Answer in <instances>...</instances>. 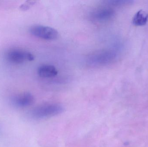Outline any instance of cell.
<instances>
[{
	"instance_id": "obj_6",
	"label": "cell",
	"mask_w": 148,
	"mask_h": 147,
	"mask_svg": "<svg viewBox=\"0 0 148 147\" xmlns=\"http://www.w3.org/2000/svg\"><path fill=\"white\" fill-rule=\"evenodd\" d=\"M34 96L29 92H24L14 96L11 100L12 104L17 108H25L33 104Z\"/></svg>"
},
{
	"instance_id": "obj_5",
	"label": "cell",
	"mask_w": 148,
	"mask_h": 147,
	"mask_svg": "<svg viewBox=\"0 0 148 147\" xmlns=\"http://www.w3.org/2000/svg\"><path fill=\"white\" fill-rule=\"evenodd\" d=\"M113 9L108 7H102L94 10L90 14V18L96 22H104L111 19L114 16Z\"/></svg>"
},
{
	"instance_id": "obj_7",
	"label": "cell",
	"mask_w": 148,
	"mask_h": 147,
	"mask_svg": "<svg viewBox=\"0 0 148 147\" xmlns=\"http://www.w3.org/2000/svg\"><path fill=\"white\" fill-rule=\"evenodd\" d=\"M38 74L41 77L49 78L56 77L58 74V71L53 66L44 64L38 68Z\"/></svg>"
},
{
	"instance_id": "obj_3",
	"label": "cell",
	"mask_w": 148,
	"mask_h": 147,
	"mask_svg": "<svg viewBox=\"0 0 148 147\" xmlns=\"http://www.w3.org/2000/svg\"><path fill=\"white\" fill-rule=\"evenodd\" d=\"M29 32L32 35L46 40H53L59 36L57 30L47 26L37 25L31 27Z\"/></svg>"
},
{
	"instance_id": "obj_4",
	"label": "cell",
	"mask_w": 148,
	"mask_h": 147,
	"mask_svg": "<svg viewBox=\"0 0 148 147\" xmlns=\"http://www.w3.org/2000/svg\"><path fill=\"white\" fill-rule=\"evenodd\" d=\"M7 58L10 61L15 64H20L26 60L32 61L34 59V55L28 52L20 50H12L8 53Z\"/></svg>"
},
{
	"instance_id": "obj_8",
	"label": "cell",
	"mask_w": 148,
	"mask_h": 147,
	"mask_svg": "<svg viewBox=\"0 0 148 147\" xmlns=\"http://www.w3.org/2000/svg\"><path fill=\"white\" fill-rule=\"evenodd\" d=\"M148 20V14L142 10H140L135 14L133 19L134 25L137 26H144Z\"/></svg>"
},
{
	"instance_id": "obj_9",
	"label": "cell",
	"mask_w": 148,
	"mask_h": 147,
	"mask_svg": "<svg viewBox=\"0 0 148 147\" xmlns=\"http://www.w3.org/2000/svg\"><path fill=\"white\" fill-rule=\"evenodd\" d=\"M109 4L113 5H121L132 3V1H123V0H116V1H109Z\"/></svg>"
},
{
	"instance_id": "obj_2",
	"label": "cell",
	"mask_w": 148,
	"mask_h": 147,
	"mask_svg": "<svg viewBox=\"0 0 148 147\" xmlns=\"http://www.w3.org/2000/svg\"><path fill=\"white\" fill-rule=\"evenodd\" d=\"M117 57L116 52L105 50L95 53L87 59V63L92 66H101L114 62Z\"/></svg>"
},
{
	"instance_id": "obj_1",
	"label": "cell",
	"mask_w": 148,
	"mask_h": 147,
	"mask_svg": "<svg viewBox=\"0 0 148 147\" xmlns=\"http://www.w3.org/2000/svg\"><path fill=\"white\" fill-rule=\"evenodd\" d=\"M64 110V108L58 104H45L33 109L31 111V116L34 119H46L60 114Z\"/></svg>"
},
{
	"instance_id": "obj_10",
	"label": "cell",
	"mask_w": 148,
	"mask_h": 147,
	"mask_svg": "<svg viewBox=\"0 0 148 147\" xmlns=\"http://www.w3.org/2000/svg\"><path fill=\"white\" fill-rule=\"evenodd\" d=\"M35 1H27L25 3L23 4L20 7V8L23 10H26L28 9L30 7L34 5L35 3Z\"/></svg>"
}]
</instances>
